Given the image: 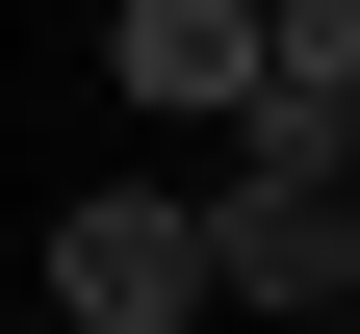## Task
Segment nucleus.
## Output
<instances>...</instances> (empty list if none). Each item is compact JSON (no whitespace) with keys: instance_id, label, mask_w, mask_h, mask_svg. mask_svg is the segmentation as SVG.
Masks as SVG:
<instances>
[{"instance_id":"nucleus-1","label":"nucleus","mask_w":360,"mask_h":334,"mask_svg":"<svg viewBox=\"0 0 360 334\" xmlns=\"http://www.w3.org/2000/svg\"><path fill=\"white\" fill-rule=\"evenodd\" d=\"M180 231H206V309L283 334L360 283V103H232V180H180Z\"/></svg>"},{"instance_id":"nucleus-2","label":"nucleus","mask_w":360,"mask_h":334,"mask_svg":"<svg viewBox=\"0 0 360 334\" xmlns=\"http://www.w3.org/2000/svg\"><path fill=\"white\" fill-rule=\"evenodd\" d=\"M52 334H206V231H180V180H77V206H52Z\"/></svg>"},{"instance_id":"nucleus-3","label":"nucleus","mask_w":360,"mask_h":334,"mask_svg":"<svg viewBox=\"0 0 360 334\" xmlns=\"http://www.w3.org/2000/svg\"><path fill=\"white\" fill-rule=\"evenodd\" d=\"M103 77H129L155 129H232V103H257V0H103Z\"/></svg>"},{"instance_id":"nucleus-4","label":"nucleus","mask_w":360,"mask_h":334,"mask_svg":"<svg viewBox=\"0 0 360 334\" xmlns=\"http://www.w3.org/2000/svg\"><path fill=\"white\" fill-rule=\"evenodd\" d=\"M257 103H360V0H257Z\"/></svg>"},{"instance_id":"nucleus-5","label":"nucleus","mask_w":360,"mask_h":334,"mask_svg":"<svg viewBox=\"0 0 360 334\" xmlns=\"http://www.w3.org/2000/svg\"><path fill=\"white\" fill-rule=\"evenodd\" d=\"M283 334H335V309H283Z\"/></svg>"},{"instance_id":"nucleus-6","label":"nucleus","mask_w":360,"mask_h":334,"mask_svg":"<svg viewBox=\"0 0 360 334\" xmlns=\"http://www.w3.org/2000/svg\"><path fill=\"white\" fill-rule=\"evenodd\" d=\"M335 334H360V283H335Z\"/></svg>"},{"instance_id":"nucleus-7","label":"nucleus","mask_w":360,"mask_h":334,"mask_svg":"<svg viewBox=\"0 0 360 334\" xmlns=\"http://www.w3.org/2000/svg\"><path fill=\"white\" fill-rule=\"evenodd\" d=\"M26 334H52V309H26Z\"/></svg>"}]
</instances>
